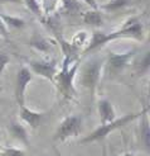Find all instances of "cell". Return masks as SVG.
<instances>
[{
  "instance_id": "1",
  "label": "cell",
  "mask_w": 150,
  "mask_h": 156,
  "mask_svg": "<svg viewBox=\"0 0 150 156\" xmlns=\"http://www.w3.org/2000/svg\"><path fill=\"white\" fill-rule=\"evenodd\" d=\"M80 69V58L63 57L62 69L58 71L54 85L65 99H73L77 94L75 88V77Z\"/></svg>"
},
{
  "instance_id": "2",
  "label": "cell",
  "mask_w": 150,
  "mask_h": 156,
  "mask_svg": "<svg viewBox=\"0 0 150 156\" xmlns=\"http://www.w3.org/2000/svg\"><path fill=\"white\" fill-rule=\"evenodd\" d=\"M140 114H141V112L130 113V114H126V115L120 117V118H116L115 121L110 122V123L100 124V126L97 128H95L91 133H88L86 137H83L80 141V144L81 145H86V144H92V142H97V141H104V140L110 133H112L114 131L120 129L124 126H126V124H129L130 122L135 121V119H139Z\"/></svg>"
},
{
  "instance_id": "3",
  "label": "cell",
  "mask_w": 150,
  "mask_h": 156,
  "mask_svg": "<svg viewBox=\"0 0 150 156\" xmlns=\"http://www.w3.org/2000/svg\"><path fill=\"white\" fill-rule=\"evenodd\" d=\"M102 67H104V60L101 57H93L86 64L82 65L80 71V84L81 87L90 91L91 97H93L98 81L101 79Z\"/></svg>"
},
{
  "instance_id": "4",
  "label": "cell",
  "mask_w": 150,
  "mask_h": 156,
  "mask_svg": "<svg viewBox=\"0 0 150 156\" xmlns=\"http://www.w3.org/2000/svg\"><path fill=\"white\" fill-rule=\"evenodd\" d=\"M83 129V119L81 115L78 114H72L67 115L63 119L54 132L53 141L54 142H66L67 140L73 138L81 135Z\"/></svg>"
},
{
  "instance_id": "5",
  "label": "cell",
  "mask_w": 150,
  "mask_h": 156,
  "mask_svg": "<svg viewBox=\"0 0 150 156\" xmlns=\"http://www.w3.org/2000/svg\"><path fill=\"white\" fill-rule=\"evenodd\" d=\"M135 53H136V50H130L128 52H122V53H116V52L110 51L107 53L106 64H105V70L107 75L110 77L119 75L128 66L131 58L135 56Z\"/></svg>"
},
{
  "instance_id": "6",
  "label": "cell",
  "mask_w": 150,
  "mask_h": 156,
  "mask_svg": "<svg viewBox=\"0 0 150 156\" xmlns=\"http://www.w3.org/2000/svg\"><path fill=\"white\" fill-rule=\"evenodd\" d=\"M119 38H132V40L141 41L143 40V26H141V23L136 19H131L121 29L111 33H106V43L119 40Z\"/></svg>"
},
{
  "instance_id": "7",
  "label": "cell",
  "mask_w": 150,
  "mask_h": 156,
  "mask_svg": "<svg viewBox=\"0 0 150 156\" xmlns=\"http://www.w3.org/2000/svg\"><path fill=\"white\" fill-rule=\"evenodd\" d=\"M28 67L30 69L32 73L42 76L52 83H54L56 76L58 74L56 60H32L29 61Z\"/></svg>"
},
{
  "instance_id": "8",
  "label": "cell",
  "mask_w": 150,
  "mask_h": 156,
  "mask_svg": "<svg viewBox=\"0 0 150 156\" xmlns=\"http://www.w3.org/2000/svg\"><path fill=\"white\" fill-rule=\"evenodd\" d=\"M32 79H33V74L28 66H23L18 70L17 79H15V99L18 107L25 104V91Z\"/></svg>"
},
{
  "instance_id": "9",
  "label": "cell",
  "mask_w": 150,
  "mask_h": 156,
  "mask_svg": "<svg viewBox=\"0 0 150 156\" xmlns=\"http://www.w3.org/2000/svg\"><path fill=\"white\" fill-rule=\"evenodd\" d=\"M139 142L143 151L148 155H150V121L148 117L146 108L141 111V114L139 117Z\"/></svg>"
},
{
  "instance_id": "10",
  "label": "cell",
  "mask_w": 150,
  "mask_h": 156,
  "mask_svg": "<svg viewBox=\"0 0 150 156\" xmlns=\"http://www.w3.org/2000/svg\"><path fill=\"white\" fill-rule=\"evenodd\" d=\"M19 117L23 122H25L30 128H38L42 124L43 119H44V113H39L35 111H32L29 109L25 104L19 107Z\"/></svg>"
},
{
  "instance_id": "11",
  "label": "cell",
  "mask_w": 150,
  "mask_h": 156,
  "mask_svg": "<svg viewBox=\"0 0 150 156\" xmlns=\"http://www.w3.org/2000/svg\"><path fill=\"white\" fill-rule=\"evenodd\" d=\"M97 111L100 115L101 124H106L116 119L115 108L108 99H100L97 103Z\"/></svg>"
},
{
  "instance_id": "12",
  "label": "cell",
  "mask_w": 150,
  "mask_h": 156,
  "mask_svg": "<svg viewBox=\"0 0 150 156\" xmlns=\"http://www.w3.org/2000/svg\"><path fill=\"white\" fill-rule=\"evenodd\" d=\"M8 131L13 138H15L17 141H19L22 145H24L25 147L30 146V140H29V135L25 129V127L23 126L22 123L17 122V121H12L9 127H8Z\"/></svg>"
},
{
  "instance_id": "13",
  "label": "cell",
  "mask_w": 150,
  "mask_h": 156,
  "mask_svg": "<svg viewBox=\"0 0 150 156\" xmlns=\"http://www.w3.org/2000/svg\"><path fill=\"white\" fill-rule=\"evenodd\" d=\"M29 44H30V47H33L34 50L43 52V53H48L52 50V43L49 42V40L39 32H34L30 36Z\"/></svg>"
},
{
  "instance_id": "14",
  "label": "cell",
  "mask_w": 150,
  "mask_h": 156,
  "mask_svg": "<svg viewBox=\"0 0 150 156\" xmlns=\"http://www.w3.org/2000/svg\"><path fill=\"white\" fill-rule=\"evenodd\" d=\"M105 44H106V33L96 30V32H93L91 40L88 41V46L86 47L83 53H90V52L97 50V48L102 47V46H105Z\"/></svg>"
},
{
  "instance_id": "15",
  "label": "cell",
  "mask_w": 150,
  "mask_h": 156,
  "mask_svg": "<svg viewBox=\"0 0 150 156\" xmlns=\"http://www.w3.org/2000/svg\"><path fill=\"white\" fill-rule=\"evenodd\" d=\"M83 17V22L86 23L87 26L91 27H101L104 24V18H102V14L100 10H87L82 14Z\"/></svg>"
},
{
  "instance_id": "16",
  "label": "cell",
  "mask_w": 150,
  "mask_h": 156,
  "mask_svg": "<svg viewBox=\"0 0 150 156\" xmlns=\"http://www.w3.org/2000/svg\"><path fill=\"white\" fill-rule=\"evenodd\" d=\"M61 10L65 14H77L82 10L81 0H61Z\"/></svg>"
},
{
  "instance_id": "17",
  "label": "cell",
  "mask_w": 150,
  "mask_h": 156,
  "mask_svg": "<svg viewBox=\"0 0 150 156\" xmlns=\"http://www.w3.org/2000/svg\"><path fill=\"white\" fill-rule=\"evenodd\" d=\"M149 70H150V51L145 52L143 56L138 60L136 65H135V71H136L138 76H144Z\"/></svg>"
},
{
  "instance_id": "18",
  "label": "cell",
  "mask_w": 150,
  "mask_h": 156,
  "mask_svg": "<svg viewBox=\"0 0 150 156\" xmlns=\"http://www.w3.org/2000/svg\"><path fill=\"white\" fill-rule=\"evenodd\" d=\"M0 17L4 20V23L6 24L8 29H22L25 26V20L19 17H12V15H6V14H0Z\"/></svg>"
},
{
  "instance_id": "19",
  "label": "cell",
  "mask_w": 150,
  "mask_h": 156,
  "mask_svg": "<svg viewBox=\"0 0 150 156\" xmlns=\"http://www.w3.org/2000/svg\"><path fill=\"white\" fill-rule=\"evenodd\" d=\"M129 4V0H108L107 3L102 4V9L106 12H117Z\"/></svg>"
},
{
  "instance_id": "20",
  "label": "cell",
  "mask_w": 150,
  "mask_h": 156,
  "mask_svg": "<svg viewBox=\"0 0 150 156\" xmlns=\"http://www.w3.org/2000/svg\"><path fill=\"white\" fill-rule=\"evenodd\" d=\"M61 0H42L41 3V9L47 15H53V13L58 9Z\"/></svg>"
},
{
  "instance_id": "21",
  "label": "cell",
  "mask_w": 150,
  "mask_h": 156,
  "mask_svg": "<svg viewBox=\"0 0 150 156\" xmlns=\"http://www.w3.org/2000/svg\"><path fill=\"white\" fill-rule=\"evenodd\" d=\"M24 4L27 5L28 9L35 14L37 17H42V9H41V4H39L38 0H23Z\"/></svg>"
},
{
  "instance_id": "22",
  "label": "cell",
  "mask_w": 150,
  "mask_h": 156,
  "mask_svg": "<svg viewBox=\"0 0 150 156\" xmlns=\"http://www.w3.org/2000/svg\"><path fill=\"white\" fill-rule=\"evenodd\" d=\"M86 41H87V33H86V32H78V33L72 38V42H71V43H72L76 48L80 50Z\"/></svg>"
},
{
  "instance_id": "23",
  "label": "cell",
  "mask_w": 150,
  "mask_h": 156,
  "mask_svg": "<svg viewBox=\"0 0 150 156\" xmlns=\"http://www.w3.org/2000/svg\"><path fill=\"white\" fill-rule=\"evenodd\" d=\"M0 156H25V152L17 147H8L0 154Z\"/></svg>"
},
{
  "instance_id": "24",
  "label": "cell",
  "mask_w": 150,
  "mask_h": 156,
  "mask_svg": "<svg viewBox=\"0 0 150 156\" xmlns=\"http://www.w3.org/2000/svg\"><path fill=\"white\" fill-rule=\"evenodd\" d=\"M10 61V57L9 55H6L4 52H0V84H2V76H3V73L5 67L8 66V64H9Z\"/></svg>"
},
{
  "instance_id": "25",
  "label": "cell",
  "mask_w": 150,
  "mask_h": 156,
  "mask_svg": "<svg viewBox=\"0 0 150 156\" xmlns=\"http://www.w3.org/2000/svg\"><path fill=\"white\" fill-rule=\"evenodd\" d=\"M82 2L86 4V5H88L91 9L93 10H98V4H97V0H82Z\"/></svg>"
},
{
  "instance_id": "26",
  "label": "cell",
  "mask_w": 150,
  "mask_h": 156,
  "mask_svg": "<svg viewBox=\"0 0 150 156\" xmlns=\"http://www.w3.org/2000/svg\"><path fill=\"white\" fill-rule=\"evenodd\" d=\"M0 36H2V37L8 36V27L4 23V20L2 19V17H0Z\"/></svg>"
},
{
  "instance_id": "27",
  "label": "cell",
  "mask_w": 150,
  "mask_h": 156,
  "mask_svg": "<svg viewBox=\"0 0 150 156\" xmlns=\"http://www.w3.org/2000/svg\"><path fill=\"white\" fill-rule=\"evenodd\" d=\"M24 4L23 0H0V5L2 4Z\"/></svg>"
},
{
  "instance_id": "28",
  "label": "cell",
  "mask_w": 150,
  "mask_h": 156,
  "mask_svg": "<svg viewBox=\"0 0 150 156\" xmlns=\"http://www.w3.org/2000/svg\"><path fill=\"white\" fill-rule=\"evenodd\" d=\"M122 156H139V155H136V154H132V152H125Z\"/></svg>"
},
{
  "instance_id": "29",
  "label": "cell",
  "mask_w": 150,
  "mask_h": 156,
  "mask_svg": "<svg viewBox=\"0 0 150 156\" xmlns=\"http://www.w3.org/2000/svg\"><path fill=\"white\" fill-rule=\"evenodd\" d=\"M102 156H107V151H106V146L102 147Z\"/></svg>"
},
{
  "instance_id": "30",
  "label": "cell",
  "mask_w": 150,
  "mask_h": 156,
  "mask_svg": "<svg viewBox=\"0 0 150 156\" xmlns=\"http://www.w3.org/2000/svg\"><path fill=\"white\" fill-rule=\"evenodd\" d=\"M146 112H148V117H149V121H150V105L146 107Z\"/></svg>"
},
{
  "instance_id": "31",
  "label": "cell",
  "mask_w": 150,
  "mask_h": 156,
  "mask_svg": "<svg viewBox=\"0 0 150 156\" xmlns=\"http://www.w3.org/2000/svg\"><path fill=\"white\" fill-rule=\"evenodd\" d=\"M148 98L150 100V81H149V87H148Z\"/></svg>"
},
{
  "instance_id": "32",
  "label": "cell",
  "mask_w": 150,
  "mask_h": 156,
  "mask_svg": "<svg viewBox=\"0 0 150 156\" xmlns=\"http://www.w3.org/2000/svg\"><path fill=\"white\" fill-rule=\"evenodd\" d=\"M54 151H56V155H57V156H63V155H62V154H61V152H59L57 149H54Z\"/></svg>"
},
{
  "instance_id": "33",
  "label": "cell",
  "mask_w": 150,
  "mask_h": 156,
  "mask_svg": "<svg viewBox=\"0 0 150 156\" xmlns=\"http://www.w3.org/2000/svg\"><path fill=\"white\" fill-rule=\"evenodd\" d=\"M102 2H108V0H102Z\"/></svg>"
},
{
  "instance_id": "34",
  "label": "cell",
  "mask_w": 150,
  "mask_h": 156,
  "mask_svg": "<svg viewBox=\"0 0 150 156\" xmlns=\"http://www.w3.org/2000/svg\"><path fill=\"white\" fill-rule=\"evenodd\" d=\"M0 142H2V136H0Z\"/></svg>"
},
{
  "instance_id": "35",
  "label": "cell",
  "mask_w": 150,
  "mask_h": 156,
  "mask_svg": "<svg viewBox=\"0 0 150 156\" xmlns=\"http://www.w3.org/2000/svg\"><path fill=\"white\" fill-rule=\"evenodd\" d=\"M0 38H2V36H0Z\"/></svg>"
}]
</instances>
